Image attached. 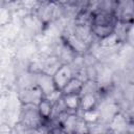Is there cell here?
I'll list each match as a JSON object with an SVG mask.
<instances>
[{
  "label": "cell",
  "mask_w": 134,
  "mask_h": 134,
  "mask_svg": "<svg viewBox=\"0 0 134 134\" xmlns=\"http://www.w3.org/2000/svg\"><path fill=\"white\" fill-rule=\"evenodd\" d=\"M20 121L22 124L26 125L27 127H29L30 129H34V128L42 125L43 122H45L41 118V116L38 112L37 105H31V104L22 105Z\"/></svg>",
  "instance_id": "1"
},
{
  "label": "cell",
  "mask_w": 134,
  "mask_h": 134,
  "mask_svg": "<svg viewBox=\"0 0 134 134\" xmlns=\"http://www.w3.org/2000/svg\"><path fill=\"white\" fill-rule=\"evenodd\" d=\"M34 83L39 87L44 97H47L57 91L52 75H49L47 73H44V72L34 73Z\"/></svg>",
  "instance_id": "2"
},
{
  "label": "cell",
  "mask_w": 134,
  "mask_h": 134,
  "mask_svg": "<svg viewBox=\"0 0 134 134\" xmlns=\"http://www.w3.org/2000/svg\"><path fill=\"white\" fill-rule=\"evenodd\" d=\"M73 76H74V71L73 68L70 66V64H62L52 75L57 90L61 91Z\"/></svg>",
  "instance_id": "3"
},
{
  "label": "cell",
  "mask_w": 134,
  "mask_h": 134,
  "mask_svg": "<svg viewBox=\"0 0 134 134\" xmlns=\"http://www.w3.org/2000/svg\"><path fill=\"white\" fill-rule=\"evenodd\" d=\"M58 8L55 2H39L36 7V17L41 23H48L55 17Z\"/></svg>",
  "instance_id": "4"
},
{
  "label": "cell",
  "mask_w": 134,
  "mask_h": 134,
  "mask_svg": "<svg viewBox=\"0 0 134 134\" xmlns=\"http://www.w3.org/2000/svg\"><path fill=\"white\" fill-rule=\"evenodd\" d=\"M43 93L39 89L37 85H30L22 88L19 93V98L22 103V105H38L40 100L43 98Z\"/></svg>",
  "instance_id": "5"
},
{
  "label": "cell",
  "mask_w": 134,
  "mask_h": 134,
  "mask_svg": "<svg viewBox=\"0 0 134 134\" xmlns=\"http://www.w3.org/2000/svg\"><path fill=\"white\" fill-rule=\"evenodd\" d=\"M117 23V18L114 13L106 10H96L92 14V24L95 26H112L115 27Z\"/></svg>",
  "instance_id": "6"
},
{
  "label": "cell",
  "mask_w": 134,
  "mask_h": 134,
  "mask_svg": "<svg viewBox=\"0 0 134 134\" xmlns=\"http://www.w3.org/2000/svg\"><path fill=\"white\" fill-rule=\"evenodd\" d=\"M63 41L72 49V51L76 55L85 54L89 49V46L81 41L77 37H75L72 31H67V34H65L63 37Z\"/></svg>",
  "instance_id": "7"
},
{
  "label": "cell",
  "mask_w": 134,
  "mask_h": 134,
  "mask_svg": "<svg viewBox=\"0 0 134 134\" xmlns=\"http://www.w3.org/2000/svg\"><path fill=\"white\" fill-rule=\"evenodd\" d=\"M97 95L96 93H85L80 95V110L88 111L97 108Z\"/></svg>",
  "instance_id": "8"
},
{
  "label": "cell",
  "mask_w": 134,
  "mask_h": 134,
  "mask_svg": "<svg viewBox=\"0 0 134 134\" xmlns=\"http://www.w3.org/2000/svg\"><path fill=\"white\" fill-rule=\"evenodd\" d=\"M72 32L81 41H83L85 44H87L89 47L91 45V42L93 40V35L91 31V26L87 25H74Z\"/></svg>",
  "instance_id": "9"
},
{
  "label": "cell",
  "mask_w": 134,
  "mask_h": 134,
  "mask_svg": "<svg viewBox=\"0 0 134 134\" xmlns=\"http://www.w3.org/2000/svg\"><path fill=\"white\" fill-rule=\"evenodd\" d=\"M84 81L81 80L79 76H73L67 84L66 86L61 90L62 95H68V94H81L82 88H83Z\"/></svg>",
  "instance_id": "10"
},
{
  "label": "cell",
  "mask_w": 134,
  "mask_h": 134,
  "mask_svg": "<svg viewBox=\"0 0 134 134\" xmlns=\"http://www.w3.org/2000/svg\"><path fill=\"white\" fill-rule=\"evenodd\" d=\"M62 99L68 112L76 113L80 110V95L77 94L62 95Z\"/></svg>",
  "instance_id": "11"
},
{
  "label": "cell",
  "mask_w": 134,
  "mask_h": 134,
  "mask_svg": "<svg viewBox=\"0 0 134 134\" xmlns=\"http://www.w3.org/2000/svg\"><path fill=\"white\" fill-rule=\"evenodd\" d=\"M38 107V112L41 116V118L44 121H48L51 118V114H52V103L49 102L48 99H46L45 97H43L40 103L37 105Z\"/></svg>",
  "instance_id": "12"
},
{
  "label": "cell",
  "mask_w": 134,
  "mask_h": 134,
  "mask_svg": "<svg viewBox=\"0 0 134 134\" xmlns=\"http://www.w3.org/2000/svg\"><path fill=\"white\" fill-rule=\"evenodd\" d=\"M81 118L87 122L88 125H91V124H95V122H98L100 121V115H99V111L97 108L95 109H92V110H88V111H81Z\"/></svg>",
  "instance_id": "13"
},
{
  "label": "cell",
  "mask_w": 134,
  "mask_h": 134,
  "mask_svg": "<svg viewBox=\"0 0 134 134\" xmlns=\"http://www.w3.org/2000/svg\"><path fill=\"white\" fill-rule=\"evenodd\" d=\"M91 31L92 35L95 36L96 38L104 39L106 37H108L109 35H111L114 31V27L112 26H95V25H91Z\"/></svg>",
  "instance_id": "14"
},
{
  "label": "cell",
  "mask_w": 134,
  "mask_h": 134,
  "mask_svg": "<svg viewBox=\"0 0 134 134\" xmlns=\"http://www.w3.org/2000/svg\"><path fill=\"white\" fill-rule=\"evenodd\" d=\"M12 18H13L12 9L6 5L0 4V27L8 25L12 21Z\"/></svg>",
  "instance_id": "15"
},
{
  "label": "cell",
  "mask_w": 134,
  "mask_h": 134,
  "mask_svg": "<svg viewBox=\"0 0 134 134\" xmlns=\"http://www.w3.org/2000/svg\"><path fill=\"white\" fill-rule=\"evenodd\" d=\"M118 43H120V42H119L117 36H116L114 32H112V34L109 35L108 37H106V38L99 40V46H100L102 48H113V47H115Z\"/></svg>",
  "instance_id": "16"
},
{
  "label": "cell",
  "mask_w": 134,
  "mask_h": 134,
  "mask_svg": "<svg viewBox=\"0 0 134 134\" xmlns=\"http://www.w3.org/2000/svg\"><path fill=\"white\" fill-rule=\"evenodd\" d=\"M89 133V128H88V124L85 122L81 116L76 122V126L73 130V133L72 134H88Z\"/></svg>",
  "instance_id": "17"
},
{
  "label": "cell",
  "mask_w": 134,
  "mask_h": 134,
  "mask_svg": "<svg viewBox=\"0 0 134 134\" xmlns=\"http://www.w3.org/2000/svg\"><path fill=\"white\" fill-rule=\"evenodd\" d=\"M13 131H14L13 132L14 134H31V129L29 127H27L26 125L22 124L21 121H19L15 126Z\"/></svg>",
  "instance_id": "18"
},
{
  "label": "cell",
  "mask_w": 134,
  "mask_h": 134,
  "mask_svg": "<svg viewBox=\"0 0 134 134\" xmlns=\"http://www.w3.org/2000/svg\"><path fill=\"white\" fill-rule=\"evenodd\" d=\"M49 128H50V126H49V120H48V121H45L42 125L31 129V134H48Z\"/></svg>",
  "instance_id": "19"
},
{
  "label": "cell",
  "mask_w": 134,
  "mask_h": 134,
  "mask_svg": "<svg viewBox=\"0 0 134 134\" xmlns=\"http://www.w3.org/2000/svg\"><path fill=\"white\" fill-rule=\"evenodd\" d=\"M48 134H66V132L62 129L61 126L55 125V126H50Z\"/></svg>",
  "instance_id": "20"
},
{
  "label": "cell",
  "mask_w": 134,
  "mask_h": 134,
  "mask_svg": "<svg viewBox=\"0 0 134 134\" xmlns=\"http://www.w3.org/2000/svg\"><path fill=\"white\" fill-rule=\"evenodd\" d=\"M100 134H109V133H108V130H107L106 132H104V133H100Z\"/></svg>",
  "instance_id": "21"
}]
</instances>
